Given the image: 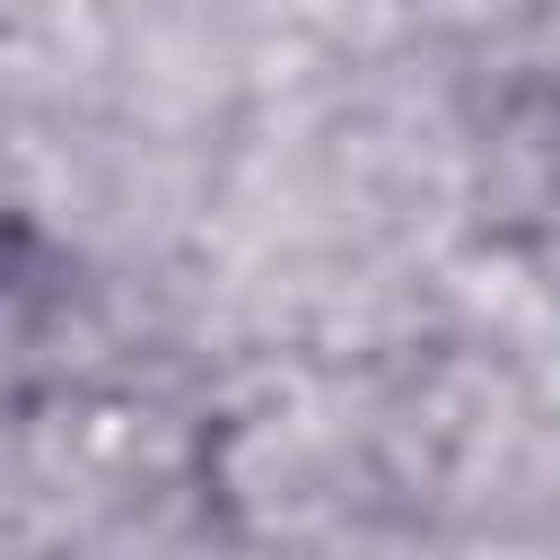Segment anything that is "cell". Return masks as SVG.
Wrapping results in <instances>:
<instances>
[{"label": "cell", "instance_id": "6da1fadb", "mask_svg": "<svg viewBox=\"0 0 560 560\" xmlns=\"http://www.w3.org/2000/svg\"><path fill=\"white\" fill-rule=\"evenodd\" d=\"M26 560H79V551H26Z\"/></svg>", "mask_w": 560, "mask_h": 560}]
</instances>
